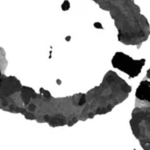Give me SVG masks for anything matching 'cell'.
<instances>
[{
	"label": "cell",
	"mask_w": 150,
	"mask_h": 150,
	"mask_svg": "<svg viewBox=\"0 0 150 150\" xmlns=\"http://www.w3.org/2000/svg\"><path fill=\"white\" fill-rule=\"evenodd\" d=\"M0 75H1V74H0ZM0 82H1V78H0Z\"/></svg>",
	"instance_id": "3957f363"
},
{
	"label": "cell",
	"mask_w": 150,
	"mask_h": 150,
	"mask_svg": "<svg viewBox=\"0 0 150 150\" xmlns=\"http://www.w3.org/2000/svg\"><path fill=\"white\" fill-rule=\"evenodd\" d=\"M112 63L115 67H117L120 70L129 74V76L134 77L140 72L142 65L144 64V60L135 61V60H133L132 58H130L127 55L118 52L116 53V55L113 58Z\"/></svg>",
	"instance_id": "6da1fadb"
},
{
	"label": "cell",
	"mask_w": 150,
	"mask_h": 150,
	"mask_svg": "<svg viewBox=\"0 0 150 150\" xmlns=\"http://www.w3.org/2000/svg\"><path fill=\"white\" fill-rule=\"evenodd\" d=\"M148 89H149V82H142L141 85L139 86V88L137 89V93L136 96L138 98H140L141 100H145L147 99L148 100Z\"/></svg>",
	"instance_id": "7a4b0ae2"
}]
</instances>
